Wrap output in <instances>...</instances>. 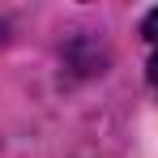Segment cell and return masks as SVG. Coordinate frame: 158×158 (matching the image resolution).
Instances as JSON below:
<instances>
[{
    "instance_id": "obj_1",
    "label": "cell",
    "mask_w": 158,
    "mask_h": 158,
    "mask_svg": "<svg viewBox=\"0 0 158 158\" xmlns=\"http://www.w3.org/2000/svg\"><path fill=\"white\" fill-rule=\"evenodd\" d=\"M145 34H150V43H154V52H150V81L158 85V13H150V22H145Z\"/></svg>"
}]
</instances>
